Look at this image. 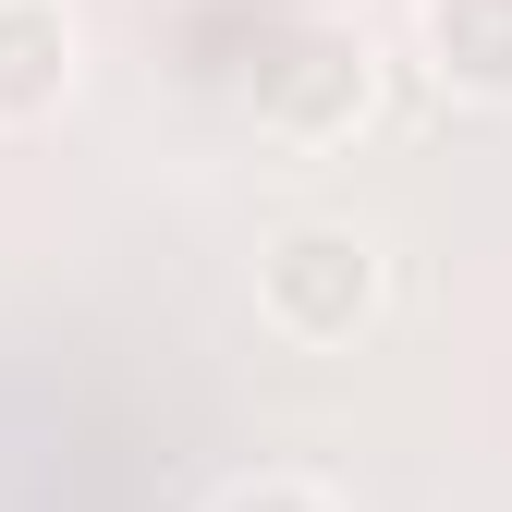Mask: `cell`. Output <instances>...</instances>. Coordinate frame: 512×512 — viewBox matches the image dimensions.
<instances>
[{"label":"cell","instance_id":"1","mask_svg":"<svg viewBox=\"0 0 512 512\" xmlns=\"http://www.w3.org/2000/svg\"><path fill=\"white\" fill-rule=\"evenodd\" d=\"M244 110H256V135L293 147V159H330L366 135V110H378V61L354 25H281L269 49H256V74H244Z\"/></svg>","mask_w":512,"mask_h":512},{"label":"cell","instance_id":"2","mask_svg":"<svg viewBox=\"0 0 512 512\" xmlns=\"http://www.w3.org/2000/svg\"><path fill=\"white\" fill-rule=\"evenodd\" d=\"M378 293H391V269H378V232H354V220H281L256 244V317L305 354L354 342L378 317Z\"/></svg>","mask_w":512,"mask_h":512},{"label":"cell","instance_id":"3","mask_svg":"<svg viewBox=\"0 0 512 512\" xmlns=\"http://www.w3.org/2000/svg\"><path fill=\"white\" fill-rule=\"evenodd\" d=\"M415 49L452 98H512V0H415Z\"/></svg>","mask_w":512,"mask_h":512},{"label":"cell","instance_id":"4","mask_svg":"<svg viewBox=\"0 0 512 512\" xmlns=\"http://www.w3.org/2000/svg\"><path fill=\"white\" fill-rule=\"evenodd\" d=\"M74 98V25L61 0H0V122H49Z\"/></svg>","mask_w":512,"mask_h":512},{"label":"cell","instance_id":"5","mask_svg":"<svg viewBox=\"0 0 512 512\" xmlns=\"http://www.w3.org/2000/svg\"><path fill=\"white\" fill-rule=\"evenodd\" d=\"M208 512H342V500L317 488V476H281V464H269V476H232Z\"/></svg>","mask_w":512,"mask_h":512}]
</instances>
